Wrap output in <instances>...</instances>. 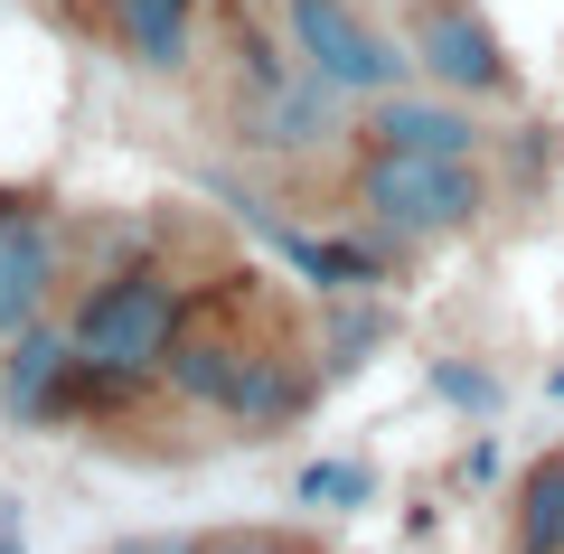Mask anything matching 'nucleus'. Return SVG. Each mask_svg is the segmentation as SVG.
Here are the masks:
<instances>
[{
    "label": "nucleus",
    "mask_w": 564,
    "mask_h": 554,
    "mask_svg": "<svg viewBox=\"0 0 564 554\" xmlns=\"http://www.w3.org/2000/svg\"><path fill=\"white\" fill-rule=\"evenodd\" d=\"M66 367H76V348H66V329H20L10 348H0V414L20 423V433H39V423H57V395H66Z\"/></svg>",
    "instance_id": "9d476101"
},
{
    "label": "nucleus",
    "mask_w": 564,
    "mask_h": 554,
    "mask_svg": "<svg viewBox=\"0 0 564 554\" xmlns=\"http://www.w3.org/2000/svg\"><path fill=\"white\" fill-rule=\"evenodd\" d=\"M508 554H564V442L536 452L508 489Z\"/></svg>",
    "instance_id": "9b49d317"
},
{
    "label": "nucleus",
    "mask_w": 564,
    "mask_h": 554,
    "mask_svg": "<svg viewBox=\"0 0 564 554\" xmlns=\"http://www.w3.org/2000/svg\"><path fill=\"white\" fill-rule=\"evenodd\" d=\"M104 554H188V535H122V545H104Z\"/></svg>",
    "instance_id": "2eb2a0df"
},
{
    "label": "nucleus",
    "mask_w": 564,
    "mask_h": 554,
    "mask_svg": "<svg viewBox=\"0 0 564 554\" xmlns=\"http://www.w3.org/2000/svg\"><path fill=\"white\" fill-rule=\"evenodd\" d=\"M367 489H377V479H367L358 460H311V470H302V498H311V508H358Z\"/></svg>",
    "instance_id": "ddd939ff"
},
{
    "label": "nucleus",
    "mask_w": 564,
    "mask_h": 554,
    "mask_svg": "<svg viewBox=\"0 0 564 554\" xmlns=\"http://www.w3.org/2000/svg\"><path fill=\"white\" fill-rule=\"evenodd\" d=\"M161 385L236 433H282L321 395V367H311V338L292 329V311L263 292V273H217L188 301L180 338L161 357Z\"/></svg>",
    "instance_id": "f257e3e1"
},
{
    "label": "nucleus",
    "mask_w": 564,
    "mask_h": 554,
    "mask_svg": "<svg viewBox=\"0 0 564 554\" xmlns=\"http://www.w3.org/2000/svg\"><path fill=\"white\" fill-rule=\"evenodd\" d=\"M188 301H198V282L170 254H132L76 301L66 348H76V367H95V377H113V385L141 395V385H161V357H170V338H180Z\"/></svg>",
    "instance_id": "7ed1b4c3"
},
{
    "label": "nucleus",
    "mask_w": 564,
    "mask_h": 554,
    "mask_svg": "<svg viewBox=\"0 0 564 554\" xmlns=\"http://www.w3.org/2000/svg\"><path fill=\"white\" fill-rule=\"evenodd\" d=\"M0 554H29V535H20V508H0Z\"/></svg>",
    "instance_id": "dca6fc26"
},
{
    "label": "nucleus",
    "mask_w": 564,
    "mask_h": 554,
    "mask_svg": "<svg viewBox=\"0 0 564 554\" xmlns=\"http://www.w3.org/2000/svg\"><path fill=\"white\" fill-rule=\"evenodd\" d=\"M339 198L386 245H443L489 217V170L470 151H358Z\"/></svg>",
    "instance_id": "20e7f679"
},
{
    "label": "nucleus",
    "mask_w": 564,
    "mask_h": 554,
    "mask_svg": "<svg viewBox=\"0 0 564 554\" xmlns=\"http://www.w3.org/2000/svg\"><path fill=\"white\" fill-rule=\"evenodd\" d=\"M433 385H443L452 404H480V414H489V404H499V385H489L480 367H433Z\"/></svg>",
    "instance_id": "4468645a"
},
{
    "label": "nucleus",
    "mask_w": 564,
    "mask_h": 554,
    "mask_svg": "<svg viewBox=\"0 0 564 554\" xmlns=\"http://www.w3.org/2000/svg\"><path fill=\"white\" fill-rule=\"evenodd\" d=\"M47 301H57V217H47V198L0 188V348L39 329Z\"/></svg>",
    "instance_id": "0eeeda50"
},
{
    "label": "nucleus",
    "mask_w": 564,
    "mask_h": 554,
    "mask_svg": "<svg viewBox=\"0 0 564 554\" xmlns=\"http://www.w3.org/2000/svg\"><path fill=\"white\" fill-rule=\"evenodd\" d=\"M198 20H207V0H95V29L113 39V57L132 76H188Z\"/></svg>",
    "instance_id": "1a4fd4ad"
},
{
    "label": "nucleus",
    "mask_w": 564,
    "mask_h": 554,
    "mask_svg": "<svg viewBox=\"0 0 564 554\" xmlns=\"http://www.w3.org/2000/svg\"><path fill=\"white\" fill-rule=\"evenodd\" d=\"M282 29H292V57L321 66L348 104L395 95L404 66H414V47H395V39H386V29L358 10V0H282Z\"/></svg>",
    "instance_id": "39448f33"
},
{
    "label": "nucleus",
    "mask_w": 564,
    "mask_h": 554,
    "mask_svg": "<svg viewBox=\"0 0 564 554\" xmlns=\"http://www.w3.org/2000/svg\"><path fill=\"white\" fill-rule=\"evenodd\" d=\"M348 132H358V151H470V160L489 151L480 104L443 95V85H433V95H404V85L395 95H367Z\"/></svg>",
    "instance_id": "6e6552de"
},
{
    "label": "nucleus",
    "mask_w": 564,
    "mask_h": 554,
    "mask_svg": "<svg viewBox=\"0 0 564 554\" xmlns=\"http://www.w3.org/2000/svg\"><path fill=\"white\" fill-rule=\"evenodd\" d=\"M414 66L443 95H462V104H518V57L499 47V29L470 10V0H423L414 10Z\"/></svg>",
    "instance_id": "423d86ee"
},
{
    "label": "nucleus",
    "mask_w": 564,
    "mask_h": 554,
    "mask_svg": "<svg viewBox=\"0 0 564 554\" xmlns=\"http://www.w3.org/2000/svg\"><path fill=\"white\" fill-rule=\"evenodd\" d=\"M339 85L321 66L282 57L263 20H226V141L254 160H302L339 132Z\"/></svg>",
    "instance_id": "f03ea898"
},
{
    "label": "nucleus",
    "mask_w": 564,
    "mask_h": 554,
    "mask_svg": "<svg viewBox=\"0 0 564 554\" xmlns=\"http://www.w3.org/2000/svg\"><path fill=\"white\" fill-rule=\"evenodd\" d=\"M188 554H329L311 526H207L188 535Z\"/></svg>",
    "instance_id": "f8f14e48"
}]
</instances>
